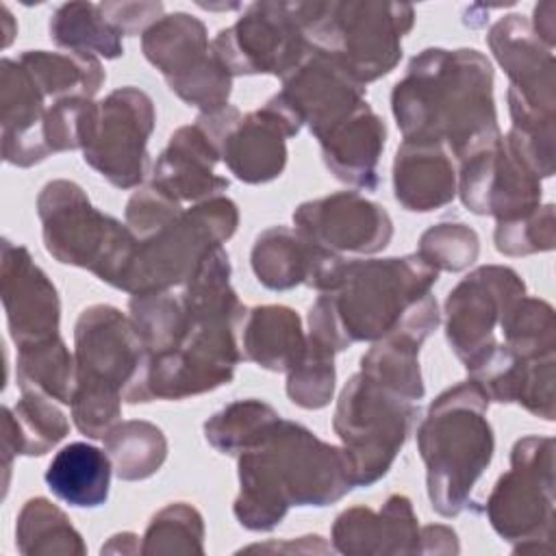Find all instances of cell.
Segmentation results:
<instances>
[{"label": "cell", "instance_id": "6da1fadb", "mask_svg": "<svg viewBox=\"0 0 556 556\" xmlns=\"http://www.w3.org/2000/svg\"><path fill=\"white\" fill-rule=\"evenodd\" d=\"M404 141L447 143L460 161L502 135L493 100V67L473 48H426L415 54L391 91Z\"/></svg>", "mask_w": 556, "mask_h": 556}, {"label": "cell", "instance_id": "7a4b0ae2", "mask_svg": "<svg viewBox=\"0 0 556 556\" xmlns=\"http://www.w3.org/2000/svg\"><path fill=\"white\" fill-rule=\"evenodd\" d=\"M237 458L232 513L254 532L276 528L291 506H328L354 489L343 450L282 417Z\"/></svg>", "mask_w": 556, "mask_h": 556}, {"label": "cell", "instance_id": "3957f363", "mask_svg": "<svg viewBox=\"0 0 556 556\" xmlns=\"http://www.w3.org/2000/svg\"><path fill=\"white\" fill-rule=\"evenodd\" d=\"M439 271L419 254L343 261L337 282L308 311V334L334 352L397 330L430 293Z\"/></svg>", "mask_w": 556, "mask_h": 556}, {"label": "cell", "instance_id": "277c9868", "mask_svg": "<svg viewBox=\"0 0 556 556\" xmlns=\"http://www.w3.org/2000/svg\"><path fill=\"white\" fill-rule=\"evenodd\" d=\"M148 350L119 308L93 304L85 308L74 328L76 380L72 419L89 439L104 434L122 417V400L132 404L148 365Z\"/></svg>", "mask_w": 556, "mask_h": 556}, {"label": "cell", "instance_id": "5b68a950", "mask_svg": "<svg viewBox=\"0 0 556 556\" xmlns=\"http://www.w3.org/2000/svg\"><path fill=\"white\" fill-rule=\"evenodd\" d=\"M489 402L486 391L467 378L439 393L417 428L428 497L441 517H456L471 504V489L493 458Z\"/></svg>", "mask_w": 556, "mask_h": 556}, {"label": "cell", "instance_id": "8992f818", "mask_svg": "<svg viewBox=\"0 0 556 556\" xmlns=\"http://www.w3.org/2000/svg\"><path fill=\"white\" fill-rule=\"evenodd\" d=\"M291 11L308 50L363 87L400 63L402 37L415 22V9L406 2H291Z\"/></svg>", "mask_w": 556, "mask_h": 556}, {"label": "cell", "instance_id": "52a82bcc", "mask_svg": "<svg viewBox=\"0 0 556 556\" xmlns=\"http://www.w3.org/2000/svg\"><path fill=\"white\" fill-rule=\"evenodd\" d=\"M43 245L63 265L89 269L124 291L137 237L115 217L98 211L72 180L43 185L37 198Z\"/></svg>", "mask_w": 556, "mask_h": 556}, {"label": "cell", "instance_id": "ba28073f", "mask_svg": "<svg viewBox=\"0 0 556 556\" xmlns=\"http://www.w3.org/2000/svg\"><path fill=\"white\" fill-rule=\"evenodd\" d=\"M419 415L415 402L354 374L339 393L332 428L341 439L354 486H369L387 476Z\"/></svg>", "mask_w": 556, "mask_h": 556}, {"label": "cell", "instance_id": "9c48e42d", "mask_svg": "<svg viewBox=\"0 0 556 556\" xmlns=\"http://www.w3.org/2000/svg\"><path fill=\"white\" fill-rule=\"evenodd\" d=\"M237 224V204L226 195H213L182 208L163 228L137 239L124 291L135 295L185 285L198 263L235 235Z\"/></svg>", "mask_w": 556, "mask_h": 556}, {"label": "cell", "instance_id": "30bf717a", "mask_svg": "<svg viewBox=\"0 0 556 556\" xmlns=\"http://www.w3.org/2000/svg\"><path fill=\"white\" fill-rule=\"evenodd\" d=\"M484 513L493 530L515 543V552L552 549L554 528V439L523 437L513 445L510 469L504 471Z\"/></svg>", "mask_w": 556, "mask_h": 556}, {"label": "cell", "instance_id": "8fae6325", "mask_svg": "<svg viewBox=\"0 0 556 556\" xmlns=\"http://www.w3.org/2000/svg\"><path fill=\"white\" fill-rule=\"evenodd\" d=\"M141 50L189 106L202 113L228 106L232 76L211 52L206 26L198 17L185 11L163 15L141 35Z\"/></svg>", "mask_w": 556, "mask_h": 556}, {"label": "cell", "instance_id": "7c38bea8", "mask_svg": "<svg viewBox=\"0 0 556 556\" xmlns=\"http://www.w3.org/2000/svg\"><path fill=\"white\" fill-rule=\"evenodd\" d=\"M235 324L228 319H189L187 337L176 350L148 358L132 404L182 400L228 384L243 358L235 341Z\"/></svg>", "mask_w": 556, "mask_h": 556}, {"label": "cell", "instance_id": "4fadbf2b", "mask_svg": "<svg viewBox=\"0 0 556 556\" xmlns=\"http://www.w3.org/2000/svg\"><path fill=\"white\" fill-rule=\"evenodd\" d=\"M195 122L215 139L230 174L250 185L269 182L282 174L287 139L302 128L278 96L245 115L228 104L219 111L202 113Z\"/></svg>", "mask_w": 556, "mask_h": 556}, {"label": "cell", "instance_id": "5bb4252c", "mask_svg": "<svg viewBox=\"0 0 556 556\" xmlns=\"http://www.w3.org/2000/svg\"><path fill=\"white\" fill-rule=\"evenodd\" d=\"M152 98L128 85L111 91L96 106L93 124L83 146V159L117 189L143 180L148 139L154 130Z\"/></svg>", "mask_w": 556, "mask_h": 556}, {"label": "cell", "instance_id": "9a60e30c", "mask_svg": "<svg viewBox=\"0 0 556 556\" xmlns=\"http://www.w3.org/2000/svg\"><path fill=\"white\" fill-rule=\"evenodd\" d=\"M211 52L230 76L271 74L280 78L289 76L311 54L291 2L245 7L232 26L215 35Z\"/></svg>", "mask_w": 556, "mask_h": 556}, {"label": "cell", "instance_id": "2e32d148", "mask_svg": "<svg viewBox=\"0 0 556 556\" xmlns=\"http://www.w3.org/2000/svg\"><path fill=\"white\" fill-rule=\"evenodd\" d=\"M526 295L519 274L504 265H482L463 278L445 300V337L467 371L500 343L495 330L506 311Z\"/></svg>", "mask_w": 556, "mask_h": 556}, {"label": "cell", "instance_id": "e0dca14e", "mask_svg": "<svg viewBox=\"0 0 556 556\" xmlns=\"http://www.w3.org/2000/svg\"><path fill=\"white\" fill-rule=\"evenodd\" d=\"M458 187L463 204L476 215L513 222L541 206V178L497 135L460 159Z\"/></svg>", "mask_w": 556, "mask_h": 556}, {"label": "cell", "instance_id": "ac0fdd59", "mask_svg": "<svg viewBox=\"0 0 556 556\" xmlns=\"http://www.w3.org/2000/svg\"><path fill=\"white\" fill-rule=\"evenodd\" d=\"M295 230L332 254H376L393 237L384 206L356 191H337L302 202L293 211Z\"/></svg>", "mask_w": 556, "mask_h": 556}, {"label": "cell", "instance_id": "d6986e66", "mask_svg": "<svg viewBox=\"0 0 556 556\" xmlns=\"http://www.w3.org/2000/svg\"><path fill=\"white\" fill-rule=\"evenodd\" d=\"M365 93L367 87L326 56L311 52L282 78V89L276 96L319 141L367 102Z\"/></svg>", "mask_w": 556, "mask_h": 556}, {"label": "cell", "instance_id": "ffe728a7", "mask_svg": "<svg viewBox=\"0 0 556 556\" xmlns=\"http://www.w3.org/2000/svg\"><path fill=\"white\" fill-rule=\"evenodd\" d=\"M0 293L11 339L17 348L59 334L61 302L54 285L26 248L2 241Z\"/></svg>", "mask_w": 556, "mask_h": 556}, {"label": "cell", "instance_id": "44dd1931", "mask_svg": "<svg viewBox=\"0 0 556 556\" xmlns=\"http://www.w3.org/2000/svg\"><path fill=\"white\" fill-rule=\"evenodd\" d=\"M486 43L510 78L506 96L532 111L554 115V48L536 37L528 17L519 13L504 15L491 26Z\"/></svg>", "mask_w": 556, "mask_h": 556}, {"label": "cell", "instance_id": "7402d4cb", "mask_svg": "<svg viewBox=\"0 0 556 556\" xmlns=\"http://www.w3.org/2000/svg\"><path fill=\"white\" fill-rule=\"evenodd\" d=\"M252 271L274 291L306 285L326 293L332 289L345 256L332 254L289 226L263 230L252 245Z\"/></svg>", "mask_w": 556, "mask_h": 556}, {"label": "cell", "instance_id": "603a6c76", "mask_svg": "<svg viewBox=\"0 0 556 556\" xmlns=\"http://www.w3.org/2000/svg\"><path fill=\"white\" fill-rule=\"evenodd\" d=\"M39 93L17 59L0 63V111H2V156L17 167L41 163L52 152L46 143L43 124L48 113Z\"/></svg>", "mask_w": 556, "mask_h": 556}, {"label": "cell", "instance_id": "cb8c5ba5", "mask_svg": "<svg viewBox=\"0 0 556 556\" xmlns=\"http://www.w3.org/2000/svg\"><path fill=\"white\" fill-rule=\"evenodd\" d=\"M215 139L195 122L180 126L154 165L152 185L182 202H202L228 189V178L215 174L219 161Z\"/></svg>", "mask_w": 556, "mask_h": 556}, {"label": "cell", "instance_id": "d4e9b609", "mask_svg": "<svg viewBox=\"0 0 556 556\" xmlns=\"http://www.w3.org/2000/svg\"><path fill=\"white\" fill-rule=\"evenodd\" d=\"M332 545L341 554H419V526L406 495H391L376 513L367 506L343 510L332 523Z\"/></svg>", "mask_w": 556, "mask_h": 556}, {"label": "cell", "instance_id": "484cf974", "mask_svg": "<svg viewBox=\"0 0 556 556\" xmlns=\"http://www.w3.org/2000/svg\"><path fill=\"white\" fill-rule=\"evenodd\" d=\"M387 126L365 102L343 124L319 139L321 156L337 180L356 189L378 187V161L384 150Z\"/></svg>", "mask_w": 556, "mask_h": 556}, {"label": "cell", "instance_id": "4316f807", "mask_svg": "<svg viewBox=\"0 0 556 556\" xmlns=\"http://www.w3.org/2000/svg\"><path fill=\"white\" fill-rule=\"evenodd\" d=\"M456 172L441 143L402 141L393 161V195L415 213L437 211L456 195Z\"/></svg>", "mask_w": 556, "mask_h": 556}, {"label": "cell", "instance_id": "83f0119b", "mask_svg": "<svg viewBox=\"0 0 556 556\" xmlns=\"http://www.w3.org/2000/svg\"><path fill=\"white\" fill-rule=\"evenodd\" d=\"M241 356L269 371H289L306 348L298 313L289 306H254L243 317Z\"/></svg>", "mask_w": 556, "mask_h": 556}, {"label": "cell", "instance_id": "f1b7e54d", "mask_svg": "<svg viewBox=\"0 0 556 556\" xmlns=\"http://www.w3.org/2000/svg\"><path fill=\"white\" fill-rule=\"evenodd\" d=\"M113 463L106 450L85 441L61 447L46 469L48 489L76 508L102 506L109 497Z\"/></svg>", "mask_w": 556, "mask_h": 556}, {"label": "cell", "instance_id": "f546056e", "mask_svg": "<svg viewBox=\"0 0 556 556\" xmlns=\"http://www.w3.org/2000/svg\"><path fill=\"white\" fill-rule=\"evenodd\" d=\"M70 432L67 417L54 406L52 397L24 389L13 408L2 406V454L4 469L9 471L11 458L43 456Z\"/></svg>", "mask_w": 556, "mask_h": 556}, {"label": "cell", "instance_id": "4dcf8cb0", "mask_svg": "<svg viewBox=\"0 0 556 556\" xmlns=\"http://www.w3.org/2000/svg\"><path fill=\"white\" fill-rule=\"evenodd\" d=\"M35 87L46 100L65 98H93L102 83L104 70L96 54L87 52H48L26 50L17 56Z\"/></svg>", "mask_w": 556, "mask_h": 556}, {"label": "cell", "instance_id": "1f68e13d", "mask_svg": "<svg viewBox=\"0 0 556 556\" xmlns=\"http://www.w3.org/2000/svg\"><path fill=\"white\" fill-rule=\"evenodd\" d=\"M421 343L424 339L410 332H389L361 356V371L397 395L419 402L426 393L419 369Z\"/></svg>", "mask_w": 556, "mask_h": 556}, {"label": "cell", "instance_id": "d6a6232c", "mask_svg": "<svg viewBox=\"0 0 556 556\" xmlns=\"http://www.w3.org/2000/svg\"><path fill=\"white\" fill-rule=\"evenodd\" d=\"M50 39L72 52H87L104 59L124 54L122 33L113 28L93 2H65L50 15Z\"/></svg>", "mask_w": 556, "mask_h": 556}, {"label": "cell", "instance_id": "836d02e7", "mask_svg": "<svg viewBox=\"0 0 556 556\" xmlns=\"http://www.w3.org/2000/svg\"><path fill=\"white\" fill-rule=\"evenodd\" d=\"M104 450L119 480H146L161 469L167 458L163 430L143 419L117 421L104 434Z\"/></svg>", "mask_w": 556, "mask_h": 556}, {"label": "cell", "instance_id": "e575fe53", "mask_svg": "<svg viewBox=\"0 0 556 556\" xmlns=\"http://www.w3.org/2000/svg\"><path fill=\"white\" fill-rule=\"evenodd\" d=\"M17 387L33 389L61 404L72 402L76 363L61 334L17 348Z\"/></svg>", "mask_w": 556, "mask_h": 556}, {"label": "cell", "instance_id": "d590c367", "mask_svg": "<svg viewBox=\"0 0 556 556\" xmlns=\"http://www.w3.org/2000/svg\"><path fill=\"white\" fill-rule=\"evenodd\" d=\"M500 345L519 361L556 354V317L549 302L523 295L500 324Z\"/></svg>", "mask_w": 556, "mask_h": 556}, {"label": "cell", "instance_id": "8d00e7d4", "mask_svg": "<svg viewBox=\"0 0 556 556\" xmlns=\"http://www.w3.org/2000/svg\"><path fill=\"white\" fill-rule=\"evenodd\" d=\"M128 311L150 356L176 350L187 337L189 317L180 293H172L169 289L135 293Z\"/></svg>", "mask_w": 556, "mask_h": 556}, {"label": "cell", "instance_id": "74e56055", "mask_svg": "<svg viewBox=\"0 0 556 556\" xmlns=\"http://www.w3.org/2000/svg\"><path fill=\"white\" fill-rule=\"evenodd\" d=\"M17 549L22 554H85L80 532L70 523V517L50 500H28L15 526Z\"/></svg>", "mask_w": 556, "mask_h": 556}, {"label": "cell", "instance_id": "f35d334b", "mask_svg": "<svg viewBox=\"0 0 556 556\" xmlns=\"http://www.w3.org/2000/svg\"><path fill=\"white\" fill-rule=\"evenodd\" d=\"M280 419V415L261 400H237L217 410L204 424L206 441L228 456H239L263 439V434Z\"/></svg>", "mask_w": 556, "mask_h": 556}, {"label": "cell", "instance_id": "ab89813d", "mask_svg": "<svg viewBox=\"0 0 556 556\" xmlns=\"http://www.w3.org/2000/svg\"><path fill=\"white\" fill-rule=\"evenodd\" d=\"M334 350L315 337H306L300 361L287 371V395L293 404L317 410L330 404L334 393Z\"/></svg>", "mask_w": 556, "mask_h": 556}, {"label": "cell", "instance_id": "60d3db41", "mask_svg": "<svg viewBox=\"0 0 556 556\" xmlns=\"http://www.w3.org/2000/svg\"><path fill=\"white\" fill-rule=\"evenodd\" d=\"M143 554H202L204 521L187 502H174L161 508L141 536Z\"/></svg>", "mask_w": 556, "mask_h": 556}, {"label": "cell", "instance_id": "b9f144b4", "mask_svg": "<svg viewBox=\"0 0 556 556\" xmlns=\"http://www.w3.org/2000/svg\"><path fill=\"white\" fill-rule=\"evenodd\" d=\"M480 252V237L460 222H441L430 226L421 239L417 254L437 271H463Z\"/></svg>", "mask_w": 556, "mask_h": 556}, {"label": "cell", "instance_id": "7bdbcfd3", "mask_svg": "<svg viewBox=\"0 0 556 556\" xmlns=\"http://www.w3.org/2000/svg\"><path fill=\"white\" fill-rule=\"evenodd\" d=\"M556 243L554 204L539 206L526 217L500 222L495 226V248L506 256H528L549 252Z\"/></svg>", "mask_w": 556, "mask_h": 556}, {"label": "cell", "instance_id": "ee69618b", "mask_svg": "<svg viewBox=\"0 0 556 556\" xmlns=\"http://www.w3.org/2000/svg\"><path fill=\"white\" fill-rule=\"evenodd\" d=\"M180 211L182 204L178 200L150 185L130 195L126 204V226L137 239H146L172 222Z\"/></svg>", "mask_w": 556, "mask_h": 556}, {"label": "cell", "instance_id": "f6af8a7d", "mask_svg": "<svg viewBox=\"0 0 556 556\" xmlns=\"http://www.w3.org/2000/svg\"><path fill=\"white\" fill-rule=\"evenodd\" d=\"M100 11L122 35H143L163 17V2H100Z\"/></svg>", "mask_w": 556, "mask_h": 556}, {"label": "cell", "instance_id": "bcb514c9", "mask_svg": "<svg viewBox=\"0 0 556 556\" xmlns=\"http://www.w3.org/2000/svg\"><path fill=\"white\" fill-rule=\"evenodd\" d=\"M456 532L447 526H424L419 530V554H458Z\"/></svg>", "mask_w": 556, "mask_h": 556}, {"label": "cell", "instance_id": "7dc6e473", "mask_svg": "<svg viewBox=\"0 0 556 556\" xmlns=\"http://www.w3.org/2000/svg\"><path fill=\"white\" fill-rule=\"evenodd\" d=\"M556 2L554 0H545L541 4L534 7V20H532V30L536 33V37L554 48V37H556Z\"/></svg>", "mask_w": 556, "mask_h": 556}, {"label": "cell", "instance_id": "c3c4849f", "mask_svg": "<svg viewBox=\"0 0 556 556\" xmlns=\"http://www.w3.org/2000/svg\"><path fill=\"white\" fill-rule=\"evenodd\" d=\"M102 554H137L141 552V545H139V536L132 534V532H122V534H115L109 539L106 545H102L100 549Z\"/></svg>", "mask_w": 556, "mask_h": 556}, {"label": "cell", "instance_id": "681fc988", "mask_svg": "<svg viewBox=\"0 0 556 556\" xmlns=\"http://www.w3.org/2000/svg\"><path fill=\"white\" fill-rule=\"evenodd\" d=\"M2 28H4V48H7L15 35V24H13V17L7 7H2Z\"/></svg>", "mask_w": 556, "mask_h": 556}]
</instances>
